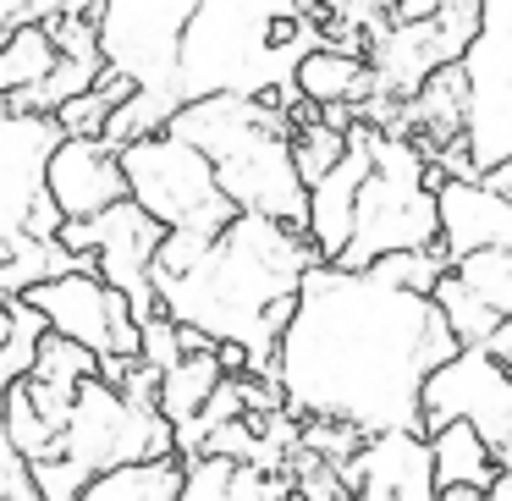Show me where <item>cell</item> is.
<instances>
[{
    "instance_id": "obj_14",
    "label": "cell",
    "mask_w": 512,
    "mask_h": 501,
    "mask_svg": "<svg viewBox=\"0 0 512 501\" xmlns=\"http://www.w3.org/2000/svg\"><path fill=\"white\" fill-rule=\"evenodd\" d=\"M369 171H375V127L358 116V122L347 127V160L320 182V188H309V226H303V237L314 243L320 265H336L342 248L353 243L358 193H364Z\"/></svg>"
},
{
    "instance_id": "obj_21",
    "label": "cell",
    "mask_w": 512,
    "mask_h": 501,
    "mask_svg": "<svg viewBox=\"0 0 512 501\" xmlns=\"http://www.w3.org/2000/svg\"><path fill=\"white\" fill-rule=\"evenodd\" d=\"M292 160H298L303 188H320V182L347 160V133L325 122L314 105H303V111L292 116Z\"/></svg>"
},
{
    "instance_id": "obj_20",
    "label": "cell",
    "mask_w": 512,
    "mask_h": 501,
    "mask_svg": "<svg viewBox=\"0 0 512 501\" xmlns=\"http://www.w3.org/2000/svg\"><path fill=\"white\" fill-rule=\"evenodd\" d=\"M61 50L50 28H23V34L0 39V105L17 100V94H34L56 78Z\"/></svg>"
},
{
    "instance_id": "obj_10",
    "label": "cell",
    "mask_w": 512,
    "mask_h": 501,
    "mask_svg": "<svg viewBox=\"0 0 512 501\" xmlns=\"http://www.w3.org/2000/svg\"><path fill=\"white\" fill-rule=\"evenodd\" d=\"M474 424L501 457L512 463V375L485 353V347H463L441 375L424 386V435L446 430V424Z\"/></svg>"
},
{
    "instance_id": "obj_2",
    "label": "cell",
    "mask_w": 512,
    "mask_h": 501,
    "mask_svg": "<svg viewBox=\"0 0 512 501\" xmlns=\"http://www.w3.org/2000/svg\"><path fill=\"white\" fill-rule=\"evenodd\" d=\"M314 265H320V254L303 232L265 221V215H237L199 259V270L177 281H155V298L166 320L243 347L254 358L248 375L276 380L270 369H276L281 331L298 314V292Z\"/></svg>"
},
{
    "instance_id": "obj_33",
    "label": "cell",
    "mask_w": 512,
    "mask_h": 501,
    "mask_svg": "<svg viewBox=\"0 0 512 501\" xmlns=\"http://www.w3.org/2000/svg\"><path fill=\"white\" fill-rule=\"evenodd\" d=\"M485 353H490V358H496V364L512 375V320H501V325H496V336L485 342Z\"/></svg>"
},
{
    "instance_id": "obj_23",
    "label": "cell",
    "mask_w": 512,
    "mask_h": 501,
    "mask_svg": "<svg viewBox=\"0 0 512 501\" xmlns=\"http://www.w3.org/2000/svg\"><path fill=\"white\" fill-rule=\"evenodd\" d=\"M435 309H441L446 325H452L457 347H485L490 336H496V325H501V314H490L485 303H479L474 292L452 276V270H446V281L435 287Z\"/></svg>"
},
{
    "instance_id": "obj_30",
    "label": "cell",
    "mask_w": 512,
    "mask_h": 501,
    "mask_svg": "<svg viewBox=\"0 0 512 501\" xmlns=\"http://www.w3.org/2000/svg\"><path fill=\"white\" fill-rule=\"evenodd\" d=\"M0 501H39V485H34V463L12 452L6 441V419H0Z\"/></svg>"
},
{
    "instance_id": "obj_35",
    "label": "cell",
    "mask_w": 512,
    "mask_h": 501,
    "mask_svg": "<svg viewBox=\"0 0 512 501\" xmlns=\"http://www.w3.org/2000/svg\"><path fill=\"white\" fill-rule=\"evenodd\" d=\"M441 501H490V496H485V490H468V485H446Z\"/></svg>"
},
{
    "instance_id": "obj_36",
    "label": "cell",
    "mask_w": 512,
    "mask_h": 501,
    "mask_svg": "<svg viewBox=\"0 0 512 501\" xmlns=\"http://www.w3.org/2000/svg\"><path fill=\"white\" fill-rule=\"evenodd\" d=\"M6 331H12V303L0 298V347H6Z\"/></svg>"
},
{
    "instance_id": "obj_19",
    "label": "cell",
    "mask_w": 512,
    "mask_h": 501,
    "mask_svg": "<svg viewBox=\"0 0 512 501\" xmlns=\"http://www.w3.org/2000/svg\"><path fill=\"white\" fill-rule=\"evenodd\" d=\"M188 463L166 457V463H127V468H105L83 485L78 501H177Z\"/></svg>"
},
{
    "instance_id": "obj_18",
    "label": "cell",
    "mask_w": 512,
    "mask_h": 501,
    "mask_svg": "<svg viewBox=\"0 0 512 501\" xmlns=\"http://www.w3.org/2000/svg\"><path fill=\"white\" fill-rule=\"evenodd\" d=\"M221 380H226V369H221V358H215V353L182 358L177 369L160 375V413H166V424L177 430V441H182V435H193V424L204 419V408H210V397L221 391Z\"/></svg>"
},
{
    "instance_id": "obj_31",
    "label": "cell",
    "mask_w": 512,
    "mask_h": 501,
    "mask_svg": "<svg viewBox=\"0 0 512 501\" xmlns=\"http://www.w3.org/2000/svg\"><path fill=\"white\" fill-rule=\"evenodd\" d=\"M144 364H149V369H160V375L182 364V336H177V320H166V314L144 320Z\"/></svg>"
},
{
    "instance_id": "obj_11",
    "label": "cell",
    "mask_w": 512,
    "mask_h": 501,
    "mask_svg": "<svg viewBox=\"0 0 512 501\" xmlns=\"http://www.w3.org/2000/svg\"><path fill=\"white\" fill-rule=\"evenodd\" d=\"M342 485L353 501H441L430 435L419 430L369 435L364 452L342 468Z\"/></svg>"
},
{
    "instance_id": "obj_3",
    "label": "cell",
    "mask_w": 512,
    "mask_h": 501,
    "mask_svg": "<svg viewBox=\"0 0 512 501\" xmlns=\"http://www.w3.org/2000/svg\"><path fill=\"white\" fill-rule=\"evenodd\" d=\"M287 12H303L298 0H204L182 34L177 56V100H215L243 94L265 100L276 89H292V61L270 50V23Z\"/></svg>"
},
{
    "instance_id": "obj_24",
    "label": "cell",
    "mask_w": 512,
    "mask_h": 501,
    "mask_svg": "<svg viewBox=\"0 0 512 501\" xmlns=\"http://www.w3.org/2000/svg\"><path fill=\"white\" fill-rule=\"evenodd\" d=\"M34 380H45V386H61L78 397L89 380H100V358L89 353V347L67 342V336L50 331L45 342H39V358H34Z\"/></svg>"
},
{
    "instance_id": "obj_13",
    "label": "cell",
    "mask_w": 512,
    "mask_h": 501,
    "mask_svg": "<svg viewBox=\"0 0 512 501\" xmlns=\"http://www.w3.org/2000/svg\"><path fill=\"white\" fill-rule=\"evenodd\" d=\"M61 144V127L50 116H6L0 111V232L28 237L39 193H45V166Z\"/></svg>"
},
{
    "instance_id": "obj_5",
    "label": "cell",
    "mask_w": 512,
    "mask_h": 501,
    "mask_svg": "<svg viewBox=\"0 0 512 501\" xmlns=\"http://www.w3.org/2000/svg\"><path fill=\"white\" fill-rule=\"evenodd\" d=\"M122 171H127V199L160 221L166 232H204L221 237L237 221V204L221 193L215 160L199 155L193 144L171 133H155L144 144L122 149Z\"/></svg>"
},
{
    "instance_id": "obj_15",
    "label": "cell",
    "mask_w": 512,
    "mask_h": 501,
    "mask_svg": "<svg viewBox=\"0 0 512 501\" xmlns=\"http://www.w3.org/2000/svg\"><path fill=\"white\" fill-rule=\"evenodd\" d=\"M441 204V259L463 265L474 254H512V199L490 182L441 177L435 188Z\"/></svg>"
},
{
    "instance_id": "obj_4",
    "label": "cell",
    "mask_w": 512,
    "mask_h": 501,
    "mask_svg": "<svg viewBox=\"0 0 512 501\" xmlns=\"http://www.w3.org/2000/svg\"><path fill=\"white\" fill-rule=\"evenodd\" d=\"M441 171L430 166V149L408 133L375 127V171L358 193L353 243L342 248L336 270H369L391 254H430L441 248Z\"/></svg>"
},
{
    "instance_id": "obj_7",
    "label": "cell",
    "mask_w": 512,
    "mask_h": 501,
    "mask_svg": "<svg viewBox=\"0 0 512 501\" xmlns=\"http://www.w3.org/2000/svg\"><path fill=\"white\" fill-rule=\"evenodd\" d=\"M204 0H105L100 17V50L111 72L133 78L144 94H160L182 111L177 100V56L193 12Z\"/></svg>"
},
{
    "instance_id": "obj_12",
    "label": "cell",
    "mask_w": 512,
    "mask_h": 501,
    "mask_svg": "<svg viewBox=\"0 0 512 501\" xmlns=\"http://www.w3.org/2000/svg\"><path fill=\"white\" fill-rule=\"evenodd\" d=\"M45 193L67 221H100L105 210L127 204V171L105 138H61L45 166Z\"/></svg>"
},
{
    "instance_id": "obj_34",
    "label": "cell",
    "mask_w": 512,
    "mask_h": 501,
    "mask_svg": "<svg viewBox=\"0 0 512 501\" xmlns=\"http://www.w3.org/2000/svg\"><path fill=\"white\" fill-rule=\"evenodd\" d=\"M485 496H490V501H512V463H507V468H501V474H496V485H490Z\"/></svg>"
},
{
    "instance_id": "obj_25",
    "label": "cell",
    "mask_w": 512,
    "mask_h": 501,
    "mask_svg": "<svg viewBox=\"0 0 512 501\" xmlns=\"http://www.w3.org/2000/svg\"><path fill=\"white\" fill-rule=\"evenodd\" d=\"M45 336H50L45 314L28 309L23 298H12V331H6V347H0V391L34 375V358H39V342H45Z\"/></svg>"
},
{
    "instance_id": "obj_6",
    "label": "cell",
    "mask_w": 512,
    "mask_h": 501,
    "mask_svg": "<svg viewBox=\"0 0 512 501\" xmlns=\"http://www.w3.org/2000/svg\"><path fill=\"white\" fill-rule=\"evenodd\" d=\"M468 72V122L463 149L474 160L479 182L490 171L512 166V0H485L479 39L463 56Z\"/></svg>"
},
{
    "instance_id": "obj_27",
    "label": "cell",
    "mask_w": 512,
    "mask_h": 501,
    "mask_svg": "<svg viewBox=\"0 0 512 501\" xmlns=\"http://www.w3.org/2000/svg\"><path fill=\"white\" fill-rule=\"evenodd\" d=\"M446 259H441V248H430V254H391V259H380V265H369V276L375 281H386V287H397V292H419V298H435V287L446 281Z\"/></svg>"
},
{
    "instance_id": "obj_22",
    "label": "cell",
    "mask_w": 512,
    "mask_h": 501,
    "mask_svg": "<svg viewBox=\"0 0 512 501\" xmlns=\"http://www.w3.org/2000/svg\"><path fill=\"white\" fill-rule=\"evenodd\" d=\"M0 419H6V441H12V452L23 457V463H56L61 457V435L45 424V413L34 408V397H28V380H17V386L0 391Z\"/></svg>"
},
{
    "instance_id": "obj_17",
    "label": "cell",
    "mask_w": 512,
    "mask_h": 501,
    "mask_svg": "<svg viewBox=\"0 0 512 501\" xmlns=\"http://www.w3.org/2000/svg\"><path fill=\"white\" fill-rule=\"evenodd\" d=\"M430 457H435V479L446 485H468V490H490L501 474V457L490 452V441L474 430V424H446V430L430 435Z\"/></svg>"
},
{
    "instance_id": "obj_9",
    "label": "cell",
    "mask_w": 512,
    "mask_h": 501,
    "mask_svg": "<svg viewBox=\"0 0 512 501\" xmlns=\"http://www.w3.org/2000/svg\"><path fill=\"white\" fill-rule=\"evenodd\" d=\"M23 303L45 314V325L56 336L89 347L94 358H144V325H138L133 303L105 287L94 270L39 281V287L23 292Z\"/></svg>"
},
{
    "instance_id": "obj_26",
    "label": "cell",
    "mask_w": 512,
    "mask_h": 501,
    "mask_svg": "<svg viewBox=\"0 0 512 501\" xmlns=\"http://www.w3.org/2000/svg\"><path fill=\"white\" fill-rule=\"evenodd\" d=\"M452 276L485 303L490 314L512 320V254H474L463 265H452Z\"/></svg>"
},
{
    "instance_id": "obj_8",
    "label": "cell",
    "mask_w": 512,
    "mask_h": 501,
    "mask_svg": "<svg viewBox=\"0 0 512 501\" xmlns=\"http://www.w3.org/2000/svg\"><path fill=\"white\" fill-rule=\"evenodd\" d=\"M56 243L67 248V254H78V259H94V270H100L105 287L122 292V298L133 303L138 325L160 314L155 254H160V243H166V226L149 221L133 199L116 204V210H105L100 221H67Z\"/></svg>"
},
{
    "instance_id": "obj_1",
    "label": "cell",
    "mask_w": 512,
    "mask_h": 501,
    "mask_svg": "<svg viewBox=\"0 0 512 501\" xmlns=\"http://www.w3.org/2000/svg\"><path fill=\"white\" fill-rule=\"evenodd\" d=\"M457 353L435 298L397 292L369 270L314 265L270 375L298 424L336 419L358 435H424V386Z\"/></svg>"
},
{
    "instance_id": "obj_16",
    "label": "cell",
    "mask_w": 512,
    "mask_h": 501,
    "mask_svg": "<svg viewBox=\"0 0 512 501\" xmlns=\"http://www.w3.org/2000/svg\"><path fill=\"white\" fill-rule=\"evenodd\" d=\"M292 89H298V100L314 105V111H342V105L358 111V105H369V94H375V72H369L364 56H342V50L320 45L298 61Z\"/></svg>"
},
{
    "instance_id": "obj_29",
    "label": "cell",
    "mask_w": 512,
    "mask_h": 501,
    "mask_svg": "<svg viewBox=\"0 0 512 501\" xmlns=\"http://www.w3.org/2000/svg\"><path fill=\"white\" fill-rule=\"evenodd\" d=\"M67 12V0H0V39L23 34V28H50Z\"/></svg>"
},
{
    "instance_id": "obj_28",
    "label": "cell",
    "mask_w": 512,
    "mask_h": 501,
    "mask_svg": "<svg viewBox=\"0 0 512 501\" xmlns=\"http://www.w3.org/2000/svg\"><path fill=\"white\" fill-rule=\"evenodd\" d=\"M237 468L243 463H232V457H188V479H182L177 501H232Z\"/></svg>"
},
{
    "instance_id": "obj_32",
    "label": "cell",
    "mask_w": 512,
    "mask_h": 501,
    "mask_svg": "<svg viewBox=\"0 0 512 501\" xmlns=\"http://www.w3.org/2000/svg\"><path fill=\"white\" fill-rule=\"evenodd\" d=\"M452 0H386V28H424L446 12Z\"/></svg>"
}]
</instances>
